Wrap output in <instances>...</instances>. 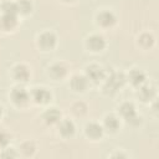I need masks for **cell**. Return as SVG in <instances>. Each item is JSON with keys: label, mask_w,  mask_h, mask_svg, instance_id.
<instances>
[{"label": "cell", "mask_w": 159, "mask_h": 159, "mask_svg": "<svg viewBox=\"0 0 159 159\" xmlns=\"http://www.w3.org/2000/svg\"><path fill=\"white\" fill-rule=\"evenodd\" d=\"M55 40H56V39H55L53 34H51V32H45V34H42L41 37H40V43H41L42 47L50 48V47H52V46L55 45Z\"/></svg>", "instance_id": "5b68a950"}, {"label": "cell", "mask_w": 159, "mask_h": 159, "mask_svg": "<svg viewBox=\"0 0 159 159\" xmlns=\"http://www.w3.org/2000/svg\"><path fill=\"white\" fill-rule=\"evenodd\" d=\"M120 113H122V116H123L128 122H132L133 119H137L135 109H134V107H133L132 103H124V104L120 107Z\"/></svg>", "instance_id": "6da1fadb"}, {"label": "cell", "mask_w": 159, "mask_h": 159, "mask_svg": "<svg viewBox=\"0 0 159 159\" xmlns=\"http://www.w3.org/2000/svg\"><path fill=\"white\" fill-rule=\"evenodd\" d=\"M87 134L89 137H93V138H97L102 134V128L101 125H98L97 123H91L87 125Z\"/></svg>", "instance_id": "ba28073f"}, {"label": "cell", "mask_w": 159, "mask_h": 159, "mask_svg": "<svg viewBox=\"0 0 159 159\" xmlns=\"http://www.w3.org/2000/svg\"><path fill=\"white\" fill-rule=\"evenodd\" d=\"M12 98L16 103L19 104H22L27 101L29 96H27V92L24 89V88H16L14 92H12Z\"/></svg>", "instance_id": "8992f818"}, {"label": "cell", "mask_w": 159, "mask_h": 159, "mask_svg": "<svg viewBox=\"0 0 159 159\" xmlns=\"http://www.w3.org/2000/svg\"><path fill=\"white\" fill-rule=\"evenodd\" d=\"M140 43H143L144 46H149V45H152V42H153V37L150 36V35H148V34H145V35H143L142 37H140Z\"/></svg>", "instance_id": "44dd1931"}, {"label": "cell", "mask_w": 159, "mask_h": 159, "mask_svg": "<svg viewBox=\"0 0 159 159\" xmlns=\"http://www.w3.org/2000/svg\"><path fill=\"white\" fill-rule=\"evenodd\" d=\"M61 133L63 135H71L75 130V127H73V123L70 122V120H63L62 124H61Z\"/></svg>", "instance_id": "30bf717a"}, {"label": "cell", "mask_w": 159, "mask_h": 159, "mask_svg": "<svg viewBox=\"0 0 159 159\" xmlns=\"http://www.w3.org/2000/svg\"><path fill=\"white\" fill-rule=\"evenodd\" d=\"M130 81L134 83V84H140L143 81H144V75L143 72L140 71H133L130 73Z\"/></svg>", "instance_id": "9a60e30c"}, {"label": "cell", "mask_w": 159, "mask_h": 159, "mask_svg": "<svg viewBox=\"0 0 159 159\" xmlns=\"http://www.w3.org/2000/svg\"><path fill=\"white\" fill-rule=\"evenodd\" d=\"M32 96H34V99L36 102H40V103H45L50 99L51 94L48 93V91H46L45 88H36L34 92H32Z\"/></svg>", "instance_id": "7a4b0ae2"}, {"label": "cell", "mask_w": 159, "mask_h": 159, "mask_svg": "<svg viewBox=\"0 0 159 159\" xmlns=\"http://www.w3.org/2000/svg\"><path fill=\"white\" fill-rule=\"evenodd\" d=\"M51 72H52V75H53L55 77H61V76L65 75L66 70H65V67L61 66V65H55V66L51 68Z\"/></svg>", "instance_id": "e0dca14e"}, {"label": "cell", "mask_w": 159, "mask_h": 159, "mask_svg": "<svg viewBox=\"0 0 159 159\" xmlns=\"http://www.w3.org/2000/svg\"><path fill=\"white\" fill-rule=\"evenodd\" d=\"M104 124H106V127H107L108 129H111V130H116V129L118 128V120H117V118H114L113 116L107 117Z\"/></svg>", "instance_id": "2e32d148"}, {"label": "cell", "mask_w": 159, "mask_h": 159, "mask_svg": "<svg viewBox=\"0 0 159 159\" xmlns=\"http://www.w3.org/2000/svg\"><path fill=\"white\" fill-rule=\"evenodd\" d=\"M86 86H87V81H86L84 77H78L77 76L72 80V87L76 91H82V89L86 88Z\"/></svg>", "instance_id": "9c48e42d"}, {"label": "cell", "mask_w": 159, "mask_h": 159, "mask_svg": "<svg viewBox=\"0 0 159 159\" xmlns=\"http://www.w3.org/2000/svg\"><path fill=\"white\" fill-rule=\"evenodd\" d=\"M16 24V17L14 14H5V16L2 17V25L5 27H12Z\"/></svg>", "instance_id": "4fadbf2b"}, {"label": "cell", "mask_w": 159, "mask_h": 159, "mask_svg": "<svg viewBox=\"0 0 159 159\" xmlns=\"http://www.w3.org/2000/svg\"><path fill=\"white\" fill-rule=\"evenodd\" d=\"M6 143H7V137L4 133H1L0 134V145H5Z\"/></svg>", "instance_id": "7402d4cb"}, {"label": "cell", "mask_w": 159, "mask_h": 159, "mask_svg": "<svg viewBox=\"0 0 159 159\" xmlns=\"http://www.w3.org/2000/svg\"><path fill=\"white\" fill-rule=\"evenodd\" d=\"M15 76L20 81H26L27 77H29V71L25 66H17L16 70H15Z\"/></svg>", "instance_id": "8fae6325"}, {"label": "cell", "mask_w": 159, "mask_h": 159, "mask_svg": "<svg viewBox=\"0 0 159 159\" xmlns=\"http://www.w3.org/2000/svg\"><path fill=\"white\" fill-rule=\"evenodd\" d=\"M88 46L93 50V51H98L101 48H103L104 46V40L103 37L98 36V35H93L88 39Z\"/></svg>", "instance_id": "3957f363"}, {"label": "cell", "mask_w": 159, "mask_h": 159, "mask_svg": "<svg viewBox=\"0 0 159 159\" xmlns=\"http://www.w3.org/2000/svg\"><path fill=\"white\" fill-rule=\"evenodd\" d=\"M124 82V80H123V76L122 75H114L109 81H108V84H113V89H117L118 87H120L122 86V83Z\"/></svg>", "instance_id": "5bb4252c"}, {"label": "cell", "mask_w": 159, "mask_h": 159, "mask_svg": "<svg viewBox=\"0 0 159 159\" xmlns=\"http://www.w3.org/2000/svg\"><path fill=\"white\" fill-rule=\"evenodd\" d=\"M98 21H99V24H102L103 26H109V25H112V24L116 21V17H114V15H113L112 12H109V11H103V12H101V14L98 15Z\"/></svg>", "instance_id": "277c9868"}, {"label": "cell", "mask_w": 159, "mask_h": 159, "mask_svg": "<svg viewBox=\"0 0 159 159\" xmlns=\"http://www.w3.org/2000/svg\"><path fill=\"white\" fill-rule=\"evenodd\" d=\"M152 96H153V89H152V88L144 87V88L140 89V97H142L143 99H149Z\"/></svg>", "instance_id": "d6986e66"}, {"label": "cell", "mask_w": 159, "mask_h": 159, "mask_svg": "<svg viewBox=\"0 0 159 159\" xmlns=\"http://www.w3.org/2000/svg\"><path fill=\"white\" fill-rule=\"evenodd\" d=\"M87 73H88V77L93 81H98L103 77V70L98 66H94V65L87 68Z\"/></svg>", "instance_id": "52a82bcc"}, {"label": "cell", "mask_w": 159, "mask_h": 159, "mask_svg": "<svg viewBox=\"0 0 159 159\" xmlns=\"http://www.w3.org/2000/svg\"><path fill=\"white\" fill-rule=\"evenodd\" d=\"M0 114H1V107H0Z\"/></svg>", "instance_id": "603a6c76"}, {"label": "cell", "mask_w": 159, "mask_h": 159, "mask_svg": "<svg viewBox=\"0 0 159 159\" xmlns=\"http://www.w3.org/2000/svg\"><path fill=\"white\" fill-rule=\"evenodd\" d=\"M2 9H4L5 14H14V15H15V12L19 10L17 6H16L15 4H12V2H5L4 6H2Z\"/></svg>", "instance_id": "ac0fdd59"}, {"label": "cell", "mask_w": 159, "mask_h": 159, "mask_svg": "<svg viewBox=\"0 0 159 159\" xmlns=\"http://www.w3.org/2000/svg\"><path fill=\"white\" fill-rule=\"evenodd\" d=\"M58 118H60V113H58V111L55 109V108H51V109H48V111L45 113V119H46L47 122H50V123L56 122Z\"/></svg>", "instance_id": "7c38bea8"}, {"label": "cell", "mask_w": 159, "mask_h": 159, "mask_svg": "<svg viewBox=\"0 0 159 159\" xmlns=\"http://www.w3.org/2000/svg\"><path fill=\"white\" fill-rule=\"evenodd\" d=\"M17 9L21 10V11H24V12H27L31 9V4L27 0H21L20 4H19V6H17Z\"/></svg>", "instance_id": "ffe728a7"}]
</instances>
